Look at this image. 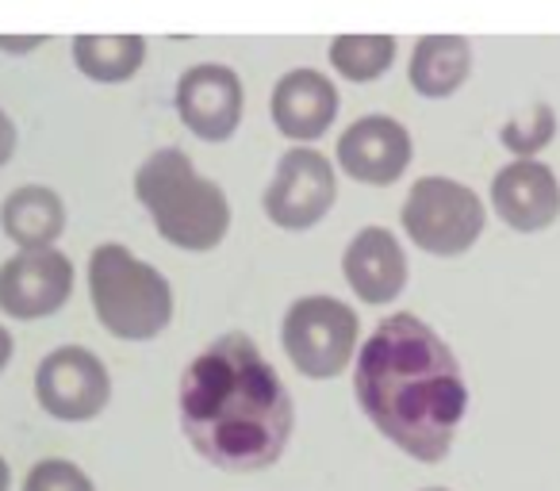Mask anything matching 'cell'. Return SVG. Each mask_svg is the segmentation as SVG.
I'll return each instance as SVG.
<instances>
[{
    "mask_svg": "<svg viewBox=\"0 0 560 491\" xmlns=\"http://www.w3.org/2000/svg\"><path fill=\"white\" fill-rule=\"evenodd\" d=\"M353 396L392 445L422 465L450 453L468 411L457 353L419 315H388L353 361Z\"/></svg>",
    "mask_w": 560,
    "mask_h": 491,
    "instance_id": "cell-1",
    "label": "cell"
},
{
    "mask_svg": "<svg viewBox=\"0 0 560 491\" xmlns=\"http://www.w3.org/2000/svg\"><path fill=\"white\" fill-rule=\"evenodd\" d=\"M180 430L208 465L261 472L289 449L296 411L249 335H219L180 373Z\"/></svg>",
    "mask_w": 560,
    "mask_h": 491,
    "instance_id": "cell-2",
    "label": "cell"
},
{
    "mask_svg": "<svg viewBox=\"0 0 560 491\" xmlns=\"http://www.w3.org/2000/svg\"><path fill=\"white\" fill-rule=\"evenodd\" d=\"M135 196L170 246L208 254L231 231V200L177 147L154 150L135 173Z\"/></svg>",
    "mask_w": 560,
    "mask_h": 491,
    "instance_id": "cell-3",
    "label": "cell"
},
{
    "mask_svg": "<svg viewBox=\"0 0 560 491\" xmlns=\"http://www.w3.org/2000/svg\"><path fill=\"white\" fill-rule=\"evenodd\" d=\"M89 300L101 327L119 342H150L173 323V289L162 269L119 242L89 254Z\"/></svg>",
    "mask_w": 560,
    "mask_h": 491,
    "instance_id": "cell-4",
    "label": "cell"
},
{
    "mask_svg": "<svg viewBox=\"0 0 560 491\" xmlns=\"http://www.w3.org/2000/svg\"><path fill=\"white\" fill-rule=\"evenodd\" d=\"M404 231L411 246L434 258H460L480 242L488 211L468 185L453 177H419L404 200Z\"/></svg>",
    "mask_w": 560,
    "mask_h": 491,
    "instance_id": "cell-5",
    "label": "cell"
},
{
    "mask_svg": "<svg viewBox=\"0 0 560 491\" xmlns=\"http://www.w3.org/2000/svg\"><path fill=\"white\" fill-rule=\"evenodd\" d=\"M361 319L335 296H300L280 319V342L292 369L312 381H335L358 353Z\"/></svg>",
    "mask_w": 560,
    "mask_h": 491,
    "instance_id": "cell-6",
    "label": "cell"
},
{
    "mask_svg": "<svg viewBox=\"0 0 560 491\" xmlns=\"http://www.w3.org/2000/svg\"><path fill=\"white\" fill-rule=\"evenodd\" d=\"M338 200V173L327 154L312 147H292L277 162L269 188L261 196V208L269 223L280 231H312L315 223L330 215Z\"/></svg>",
    "mask_w": 560,
    "mask_h": 491,
    "instance_id": "cell-7",
    "label": "cell"
},
{
    "mask_svg": "<svg viewBox=\"0 0 560 491\" xmlns=\"http://www.w3.org/2000/svg\"><path fill=\"white\" fill-rule=\"evenodd\" d=\"M35 399L58 422H89L108 407L112 376L85 346H58L35 369Z\"/></svg>",
    "mask_w": 560,
    "mask_h": 491,
    "instance_id": "cell-8",
    "label": "cell"
},
{
    "mask_svg": "<svg viewBox=\"0 0 560 491\" xmlns=\"http://www.w3.org/2000/svg\"><path fill=\"white\" fill-rule=\"evenodd\" d=\"M73 261L58 246L20 250L0 266V312L35 323L58 315L73 296Z\"/></svg>",
    "mask_w": 560,
    "mask_h": 491,
    "instance_id": "cell-9",
    "label": "cell"
},
{
    "mask_svg": "<svg viewBox=\"0 0 560 491\" xmlns=\"http://www.w3.org/2000/svg\"><path fill=\"white\" fill-rule=\"evenodd\" d=\"M177 116L196 139L203 142H226L242 124L246 112V89H242L238 70L223 62H196L180 73L177 93Z\"/></svg>",
    "mask_w": 560,
    "mask_h": 491,
    "instance_id": "cell-10",
    "label": "cell"
},
{
    "mask_svg": "<svg viewBox=\"0 0 560 491\" xmlns=\"http://www.w3.org/2000/svg\"><path fill=\"white\" fill-rule=\"evenodd\" d=\"M335 157L350 180L388 188L407 173V165L415 157V142L411 131L399 119L373 112V116H361L346 127L342 139H338Z\"/></svg>",
    "mask_w": 560,
    "mask_h": 491,
    "instance_id": "cell-11",
    "label": "cell"
},
{
    "mask_svg": "<svg viewBox=\"0 0 560 491\" xmlns=\"http://www.w3.org/2000/svg\"><path fill=\"white\" fill-rule=\"evenodd\" d=\"M342 96L338 85L323 70L312 66H296L272 85L269 96V116L284 139L292 142H315L335 127Z\"/></svg>",
    "mask_w": 560,
    "mask_h": 491,
    "instance_id": "cell-12",
    "label": "cell"
},
{
    "mask_svg": "<svg viewBox=\"0 0 560 491\" xmlns=\"http://www.w3.org/2000/svg\"><path fill=\"white\" fill-rule=\"evenodd\" d=\"M491 208L511 231L537 234L560 219V180L537 157H514L491 177Z\"/></svg>",
    "mask_w": 560,
    "mask_h": 491,
    "instance_id": "cell-13",
    "label": "cell"
},
{
    "mask_svg": "<svg viewBox=\"0 0 560 491\" xmlns=\"http://www.w3.org/2000/svg\"><path fill=\"white\" fill-rule=\"evenodd\" d=\"M407 254L388 226H365L350 238L342 254V277L353 296L369 307H388L407 289Z\"/></svg>",
    "mask_w": 560,
    "mask_h": 491,
    "instance_id": "cell-14",
    "label": "cell"
},
{
    "mask_svg": "<svg viewBox=\"0 0 560 491\" xmlns=\"http://www.w3.org/2000/svg\"><path fill=\"white\" fill-rule=\"evenodd\" d=\"M472 78V43L465 35L438 32L422 35L411 47V62H407V81L419 96L427 101H450L460 93V85Z\"/></svg>",
    "mask_w": 560,
    "mask_h": 491,
    "instance_id": "cell-15",
    "label": "cell"
},
{
    "mask_svg": "<svg viewBox=\"0 0 560 491\" xmlns=\"http://www.w3.org/2000/svg\"><path fill=\"white\" fill-rule=\"evenodd\" d=\"M66 200L50 185H20L0 203V231L20 250H43L66 234Z\"/></svg>",
    "mask_w": 560,
    "mask_h": 491,
    "instance_id": "cell-16",
    "label": "cell"
},
{
    "mask_svg": "<svg viewBox=\"0 0 560 491\" xmlns=\"http://www.w3.org/2000/svg\"><path fill=\"white\" fill-rule=\"evenodd\" d=\"M73 66L96 85H124L147 62V35L139 32H85L70 43Z\"/></svg>",
    "mask_w": 560,
    "mask_h": 491,
    "instance_id": "cell-17",
    "label": "cell"
},
{
    "mask_svg": "<svg viewBox=\"0 0 560 491\" xmlns=\"http://www.w3.org/2000/svg\"><path fill=\"white\" fill-rule=\"evenodd\" d=\"M396 55H399V39L388 32H346L335 35L327 47L335 73L342 81H350V85L381 81L396 66Z\"/></svg>",
    "mask_w": 560,
    "mask_h": 491,
    "instance_id": "cell-18",
    "label": "cell"
},
{
    "mask_svg": "<svg viewBox=\"0 0 560 491\" xmlns=\"http://www.w3.org/2000/svg\"><path fill=\"white\" fill-rule=\"evenodd\" d=\"M552 135H557V112H552L549 104H534V119H529V124L511 119L499 139H503V147L511 150V154L529 157V154H537L541 147H549Z\"/></svg>",
    "mask_w": 560,
    "mask_h": 491,
    "instance_id": "cell-19",
    "label": "cell"
},
{
    "mask_svg": "<svg viewBox=\"0 0 560 491\" xmlns=\"http://www.w3.org/2000/svg\"><path fill=\"white\" fill-rule=\"evenodd\" d=\"M24 491H96V488H93V480L73 465V460L47 457L27 472Z\"/></svg>",
    "mask_w": 560,
    "mask_h": 491,
    "instance_id": "cell-20",
    "label": "cell"
},
{
    "mask_svg": "<svg viewBox=\"0 0 560 491\" xmlns=\"http://www.w3.org/2000/svg\"><path fill=\"white\" fill-rule=\"evenodd\" d=\"M50 43V35H0V50L4 55H12V58H27V55H35V50H43Z\"/></svg>",
    "mask_w": 560,
    "mask_h": 491,
    "instance_id": "cell-21",
    "label": "cell"
},
{
    "mask_svg": "<svg viewBox=\"0 0 560 491\" xmlns=\"http://www.w3.org/2000/svg\"><path fill=\"white\" fill-rule=\"evenodd\" d=\"M12 154H16V124H12L9 112L0 108V169L12 162Z\"/></svg>",
    "mask_w": 560,
    "mask_h": 491,
    "instance_id": "cell-22",
    "label": "cell"
},
{
    "mask_svg": "<svg viewBox=\"0 0 560 491\" xmlns=\"http://www.w3.org/2000/svg\"><path fill=\"white\" fill-rule=\"evenodd\" d=\"M12 353H16V342H12V335H9V330L0 327V373H4V369H9Z\"/></svg>",
    "mask_w": 560,
    "mask_h": 491,
    "instance_id": "cell-23",
    "label": "cell"
},
{
    "mask_svg": "<svg viewBox=\"0 0 560 491\" xmlns=\"http://www.w3.org/2000/svg\"><path fill=\"white\" fill-rule=\"evenodd\" d=\"M9 483H12V472H9V460L0 457V491H9Z\"/></svg>",
    "mask_w": 560,
    "mask_h": 491,
    "instance_id": "cell-24",
    "label": "cell"
},
{
    "mask_svg": "<svg viewBox=\"0 0 560 491\" xmlns=\"http://www.w3.org/2000/svg\"><path fill=\"white\" fill-rule=\"evenodd\" d=\"M427 491H445V488H427Z\"/></svg>",
    "mask_w": 560,
    "mask_h": 491,
    "instance_id": "cell-25",
    "label": "cell"
}]
</instances>
